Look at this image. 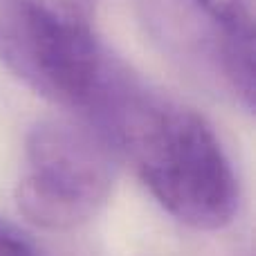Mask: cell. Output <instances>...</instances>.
<instances>
[{
    "label": "cell",
    "instance_id": "obj_5",
    "mask_svg": "<svg viewBox=\"0 0 256 256\" xmlns=\"http://www.w3.org/2000/svg\"><path fill=\"white\" fill-rule=\"evenodd\" d=\"M0 256H40V252L18 227L0 218Z\"/></svg>",
    "mask_w": 256,
    "mask_h": 256
},
{
    "label": "cell",
    "instance_id": "obj_4",
    "mask_svg": "<svg viewBox=\"0 0 256 256\" xmlns=\"http://www.w3.org/2000/svg\"><path fill=\"white\" fill-rule=\"evenodd\" d=\"M207 22L225 34L254 36V0H186Z\"/></svg>",
    "mask_w": 256,
    "mask_h": 256
},
{
    "label": "cell",
    "instance_id": "obj_1",
    "mask_svg": "<svg viewBox=\"0 0 256 256\" xmlns=\"http://www.w3.org/2000/svg\"><path fill=\"white\" fill-rule=\"evenodd\" d=\"M86 117L176 220L202 232L234 220L238 182L200 112L150 88L115 58Z\"/></svg>",
    "mask_w": 256,
    "mask_h": 256
},
{
    "label": "cell",
    "instance_id": "obj_3",
    "mask_svg": "<svg viewBox=\"0 0 256 256\" xmlns=\"http://www.w3.org/2000/svg\"><path fill=\"white\" fill-rule=\"evenodd\" d=\"M112 184V148L94 128L48 117L27 132L16 204L32 225L48 232L76 230L102 212Z\"/></svg>",
    "mask_w": 256,
    "mask_h": 256
},
{
    "label": "cell",
    "instance_id": "obj_2",
    "mask_svg": "<svg viewBox=\"0 0 256 256\" xmlns=\"http://www.w3.org/2000/svg\"><path fill=\"white\" fill-rule=\"evenodd\" d=\"M115 58L74 14L0 0V63L43 99L88 112Z\"/></svg>",
    "mask_w": 256,
    "mask_h": 256
}]
</instances>
